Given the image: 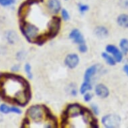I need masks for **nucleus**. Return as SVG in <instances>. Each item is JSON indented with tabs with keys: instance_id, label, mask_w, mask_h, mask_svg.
Returning <instances> with one entry per match:
<instances>
[{
	"instance_id": "nucleus-1",
	"label": "nucleus",
	"mask_w": 128,
	"mask_h": 128,
	"mask_svg": "<svg viewBox=\"0 0 128 128\" xmlns=\"http://www.w3.org/2000/svg\"><path fill=\"white\" fill-rule=\"evenodd\" d=\"M0 97L6 102L24 107L32 98L30 85L22 76L1 73Z\"/></svg>"
},
{
	"instance_id": "nucleus-2",
	"label": "nucleus",
	"mask_w": 128,
	"mask_h": 128,
	"mask_svg": "<svg viewBox=\"0 0 128 128\" xmlns=\"http://www.w3.org/2000/svg\"><path fill=\"white\" fill-rule=\"evenodd\" d=\"M62 128H99L97 120L89 109L78 103L68 105L62 117Z\"/></svg>"
},
{
	"instance_id": "nucleus-3",
	"label": "nucleus",
	"mask_w": 128,
	"mask_h": 128,
	"mask_svg": "<svg viewBox=\"0 0 128 128\" xmlns=\"http://www.w3.org/2000/svg\"><path fill=\"white\" fill-rule=\"evenodd\" d=\"M26 118L23 120L22 128H30L32 124L37 128H56L58 122L48 107L44 105H35L29 107L26 111Z\"/></svg>"
},
{
	"instance_id": "nucleus-4",
	"label": "nucleus",
	"mask_w": 128,
	"mask_h": 128,
	"mask_svg": "<svg viewBox=\"0 0 128 128\" xmlns=\"http://www.w3.org/2000/svg\"><path fill=\"white\" fill-rule=\"evenodd\" d=\"M101 122L105 128H119L121 124V118L116 114H109L103 116Z\"/></svg>"
},
{
	"instance_id": "nucleus-5",
	"label": "nucleus",
	"mask_w": 128,
	"mask_h": 128,
	"mask_svg": "<svg viewBox=\"0 0 128 128\" xmlns=\"http://www.w3.org/2000/svg\"><path fill=\"white\" fill-rule=\"evenodd\" d=\"M66 66L69 68H74L77 66L79 63V58L76 54H70L66 57L64 60Z\"/></svg>"
},
{
	"instance_id": "nucleus-6",
	"label": "nucleus",
	"mask_w": 128,
	"mask_h": 128,
	"mask_svg": "<svg viewBox=\"0 0 128 128\" xmlns=\"http://www.w3.org/2000/svg\"><path fill=\"white\" fill-rule=\"evenodd\" d=\"M106 50L108 52L113 54L116 62H122V59H123V53L116 46H114V45H108L106 47Z\"/></svg>"
},
{
	"instance_id": "nucleus-7",
	"label": "nucleus",
	"mask_w": 128,
	"mask_h": 128,
	"mask_svg": "<svg viewBox=\"0 0 128 128\" xmlns=\"http://www.w3.org/2000/svg\"><path fill=\"white\" fill-rule=\"evenodd\" d=\"M69 38L73 40V42L78 45L85 43V40L80 32L78 29H74L69 34Z\"/></svg>"
},
{
	"instance_id": "nucleus-8",
	"label": "nucleus",
	"mask_w": 128,
	"mask_h": 128,
	"mask_svg": "<svg viewBox=\"0 0 128 128\" xmlns=\"http://www.w3.org/2000/svg\"><path fill=\"white\" fill-rule=\"evenodd\" d=\"M95 93L100 98L105 99L109 96V90L103 84H98L95 86Z\"/></svg>"
},
{
	"instance_id": "nucleus-9",
	"label": "nucleus",
	"mask_w": 128,
	"mask_h": 128,
	"mask_svg": "<svg viewBox=\"0 0 128 128\" xmlns=\"http://www.w3.org/2000/svg\"><path fill=\"white\" fill-rule=\"evenodd\" d=\"M47 7L53 14H56L60 10V2L58 0H48L47 2Z\"/></svg>"
},
{
	"instance_id": "nucleus-10",
	"label": "nucleus",
	"mask_w": 128,
	"mask_h": 128,
	"mask_svg": "<svg viewBox=\"0 0 128 128\" xmlns=\"http://www.w3.org/2000/svg\"><path fill=\"white\" fill-rule=\"evenodd\" d=\"M97 70V67L96 65H92L90 67H88L87 69L86 70V71L84 72V81L86 82H90L91 78L92 77V76L94 75V74L96 73V72Z\"/></svg>"
},
{
	"instance_id": "nucleus-11",
	"label": "nucleus",
	"mask_w": 128,
	"mask_h": 128,
	"mask_svg": "<svg viewBox=\"0 0 128 128\" xmlns=\"http://www.w3.org/2000/svg\"><path fill=\"white\" fill-rule=\"evenodd\" d=\"M108 30L105 27L103 26H98L94 30V34L99 38L104 39L108 36Z\"/></svg>"
},
{
	"instance_id": "nucleus-12",
	"label": "nucleus",
	"mask_w": 128,
	"mask_h": 128,
	"mask_svg": "<svg viewBox=\"0 0 128 128\" xmlns=\"http://www.w3.org/2000/svg\"><path fill=\"white\" fill-rule=\"evenodd\" d=\"M118 24L120 26L124 28H128V15L121 14L117 20Z\"/></svg>"
},
{
	"instance_id": "nucleus-13",
	"label": "nucleus",
	"mask_w": 128,
	"mask_h": 128,
	"mask_svg": "<svg viewBox=\"0 0 128 128\" xmlns=\"http://www.w3.org/2000/svg\"><path fill=\"white\" fill-rule=\"evenodd\" d=\"M6 38L8 42L10 44H14L15 42H17L18 39V36L17 34L14 31H8L6 33Z\"/></svg>"
},
{
	"instance_id": "nucleus-14",
	"label": "nucleus",
	"mask_w": 128,
	"mask_h": 128,
	"mask_svg": "<svg viewBox=\"0 0 128 128\" xmlns=\"http://www.w3.org/2000/svg\"><path fill=\"white\" fill-rule=\"evenodd\" d=\"M102 57L103 58L105 59V60L107 62V63H108L109 65L111 66H114L116 65V61L115 60V58H114L113 57L110 56L109 54H107L106 52H103L102 53Z\"/></svg>"
},
{
	"instance_id": "nucleus-15",
	"label": "nucleus",
	"mask_w": 128,
	"mask_h": 128,
	"mask_svg": "<svg viewBox=\"0 0 128 128\" xmlns=\"http://www.w3.org/2000/svg\"><path fill=\"white\" fill-rule=\"evenodd\" d=\"M92 88V86L91 84H90L89 82H86V81H84L82 84H81V86H80V92L82 94H85L87 91L91 90Z\"/></svg>"
},
{
	"instance_id": "nucleus-16",
	"label": "nucleus",
	"mask_w": 128,
	"mask_h": 128,
	"mask_svg": "<svg viewBox=\"0 0 128 128\" xmlns=\"http://www.w3.org/2000/svg\"><path fill=\"white\" fill-rule=\"evenodd\" d=\"M120 48L122 49V53L127 54L128 52V40L126 38H123L120 43Z\"/></svg>"
},
{
	"instance_id": "nucleus-17",
	"label": "nucleus",
	"mask_w": 128,
	"mask_h": 128,
	"mask_svg": "<svg viewBox=\"0 0 128 128\" xmlns=\"http://www.w3.org/2000/svg\"><path fill=\"white\" fill-rule=\"evenodd\" d=\"M15 3L16 0H0V5L4 7L12 6Z\"/></svg>"
},
{
	"instance_id": "nucleus-18",
	"label": "nucleus",
	"mask_w": 128,
	"mask_h": 128,
	"mask_svg": "<svg viewBox=\"0 0 128 128\" xmlns=\"http://www.w3.org/2000/svg\"><path fill=\"white\" fill-rule=\"evenodd\" d=\"M0 111L4 114H9L11 112V107H10L6 104H2L0 105Z\"/></svg>"
},
{
	"instance_id": "nucleus-19",
	"label": "nucleus",
	"mask_w": 128,
	"mask_h": 128,
	"mask_svg": "<svg viewBox=\"0 0 128 128\" xmlns=\"http://www.w3.org/2000/svg\"><path fill=\"white\" fill-rule=\"evenodd\" d=\"M61 15H62V19L65 21H67L70 19V15L68 12V11L66 9H62V12H61Z\"/></svg>"
},
{
	"instance_id": "nucleus-20",
	"label": "nucleus",
	"mask_w": 128,
	"mask_h": 128,
	"mask_svg": "<svg viewBox=\"0 0 128 128\" xmlns=\"http://www.w3.org/2000/svg\"><path fill=\"white\" fill-rule=\"evenodd\" d=\"M24 68H25V71L26 72V74H28V78L31 79L32 78V74L31 71V66L30 65V64L27 63V64H26Z\"/></svg>"
},
{
	"instance_id": "nucleus-21",
	"label": "nucleus",
	"mask_w": 128,
	"mask_h": 128,
	"mask_svg": "<svg viewBox=\"0 0 128 128\" xmlns=\"http://www.w3.org/2000/svg\"><path fill=\"white\" fill-rule=\"evenodd\" d=\"M88 10V6L87 5L82 4H78V10L80 13H84L86 12V11Z\"/></svg>"
},
{
	"instance_id": "nucleus-22",
	"label": "nucleus",
	"mask_w": 128,
	"mask_h": 128,
	"mask_svg": "<svg viewBox=\"0 0 128 128\" xmlns=\"http://www.w3.org/2000/svg\"><path fill=\"white\" fill-rule=\"evenodd\" d=\"M78 50H79V52H80L82 53L86 52V51H87V46H86L85 43L79 44V46H78Z\"/></svg>"
},
{
	"instance_id": "nucleus-23",
	"label": "nucleus",
	"mask_w": 128,
	"mask_h": 128,
	"mask_svg": "<svg viewBox=\"0 0 128 128\" xmlns=\"http://www.w3.org/2000/svg\"><path fill=\"white\" fill-rule=\"evenodd\" d=\"M90 107H91V109H92V111H93V113H94V114H96V115H98V114H99V108H98L97 105H95V104H91Z\"/></svg>"
},
{
	"instance_id": "nucleus-24",
	"label": "nucleus",
	"mask_w": 128,
	"mask_h": 128,
	"mask_svg": "<svg viewBox=\"0 0 128 128\" xmlns=\"http://www.w3.org/2000/svg\"><path fill=\"white\" fill-rule=\"evenodd\" d=\"M84 101L86 102H89V101L92 99V94L88 92H86L84 94Z\"/></svg>"
},
{
	"instance_id": "nucleus-25",
	"label": "nucleus",
	"mask_w": 128,
	"mask_h": 128,
	"mask_svg": "<svg viewBox=\"0 0 128 128\" xmlns=\"http://www.w3.org/2000/svg\"><path fill=\"white\" fill-rule=\"evenodd\" d=\"M11 113H15V114H22V111L19 108L15 107H11Z\"/></svg>"
},
{
	"instance_id": "nucleus-26",
	"label": "nucleus",
	"mask_w": 128,
	"mask_h": 128,
	"mask_svg": "<svg viewBox=\"0 0 128 128\" xmlns=\"http://www.w3.org/2000/svg\"><path fill=\"white\" fill-rule=\"evenodd\" d=\"M30 4H41L44 2V0H27Z\"/></svg>"
},
{
	"instance_id": "nucleus-27",
	"label": "nucleus",
	"mask_w": 128,
	"mask_h": 128,
	"mask_svg": "<svg viewBox=\"0 0 128 128\" xmlns=\"http://www.w3.org/2000/svg\"><path fill=\"white\" fill-rule=\"evenodd\" d=\"M24 56H25V54L24 53V52H20L19 53H18L17 58L18 60H22Z\"/></svg>"
},
{
	"instance_id": "nucleus-28",
	"label": "nucleus",
	"mask_w": 128,
	"mask_h": 128,
	"mask_svg": "<svg viewBox=\"0 0 128 128\" xmlns=\"http://www.w3.org/2000/svg\"><path fill=\"white\" fill-rule=\"evenodd\" d=\"M20 68V66L19 65H18V64L17 65H14L12 68V71H18V70H19Z\"/></svg>"
},
{
	"instance_id": "nucleus-29",
	"label": "nucleus",
	"mask_w": 128,
	"mask_h": 128,
	"mask_svg": "<svg viewBox=\"0 0 128 128\" xmlns=\"http://www.w3.org/2000/svg\"><path fill=\"white\" fill-rule=\"evenodd\" d=\"M124 70L126 72V74L128 76V64H126V65L124 66Z\"/></svg>"
},
{
	"instance_id": "nucleus-30",
	"label": "nucleus",
	"mask_w": 128,
	"mask_h": 128,
	"mask_svg": "<svg viewBox=\"0 0 128 128\" xmlns=\"http://www.w3.org/2000/svg\"><path fill=\"white\" fill-rule=\"evenodd\" d=\"M2 120H3V116L1 114V113H0V122H2Z\"/></svg>"
},
{
	"instance_id": "nucleus-31",
	"label": "nucleus",
	"mask_w": 128,
	"mask_h": 128,
	"mask_svg": "<svg viewBox=\"0 0 128 128\" xmlns=\"http://www.w3.org/2000/svg\"><path fill=\"white\" fill-rule=\"evenodd\" d=\"M64 1H68V0H64Z\"/></svg>"
}]
</instances>
